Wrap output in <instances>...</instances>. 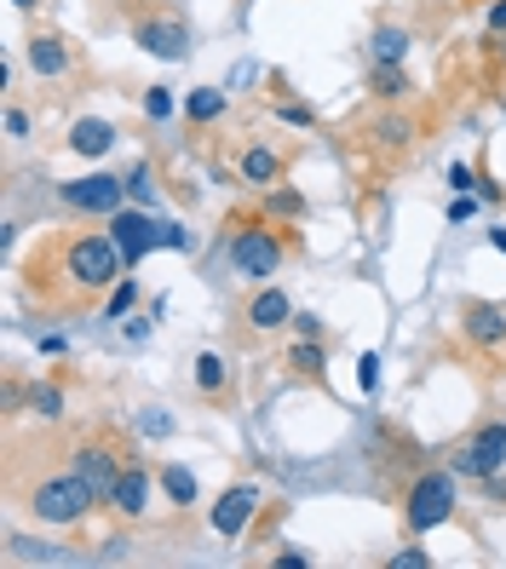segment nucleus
<instances>
[{
  "instance_id": "obj_1",
  "label": "nucleus",
  "mask_w": 506,
  "mask_h": 569,
  "mask_svg": "<svg viewBox=\"0 0 506 569\" xmlns=\"http://www.w3.org/2000/svg\"><path fill=\"white\" fill-rule=\"evenodd\" d=\"M121 277H127V259L110 230H58L23 264V299L58 317H81L105 306Z\"/></svg>"
},
{
  "instance_id": "obj_35",
  "label": "nucleus",
  "mask_w": 506,
  "mask_h": 569,
  "mask_svg": "<svg viewBox=\"0 0 506 569\" xmlns=\"http://www.w3.org/2000/svg\"><path fill=\"white\" fill-rule=\"evenodd\" d=\"M426 563H431V558H426L420 547H409V552H397V558H391V569H426Z\"/></svg>"
},
{
  "instance_id": "obj_29",
  "label": "nucleus",
  "mask_w": 506,
  "mask_h": 569,
  "mask_svg": "<svg viewBox=\"0 0 506 569\" xmlns=\"http://www.w3.org/2000/svg\"><path fill=\"white\" fill-rule=\"evenodd\" d=\"M7 139H29V110L23 104H7Z\"/></svg>"
},
{
  "instance_id": "obj_7",
  "label": "nucleus",
  "mask_w": 506,
  "mask_h": 569,
  "mask_svg": "<svg viewBox=\"0 0 506 569\" xmlns=\"http://www.w3.org/2000/svg\"><path fill=\"white\" fill-rule=\"evenodd\" d=\"M294 322V299L277 288V282H259L242 306H236V322H230V340H242V346H254V340H271L277 328H288Z\"/></svg>"
},
{
  "instance_id": "obj_8",
  "label": "nucleus",
  "mask_w": 506,
  "mask_h": 569,
  "mask_svg": "<svg viewBox=\"0 0 506 569\" xmlns=\"http://www.w3.org/2000/svg\"><path fill=\"white\" fill-rule=\"evenodd\" d=\"M110 237H116V248H121L127 264H139L150 248H190V237H185L179 224H156L145 208H121V213H110Z\"/></svg>"
},
{
  "instance_id": "obj_37",
  "label": "nucleus",
  "mask_w": 506,
  "mask_h": 569,
  "mask_svg": "<svg viewBox=\"0 0 506 569\" xmlns=\"http://www.w3.org/2000/svg\"><path fill=\"white\" fill-rule=\"evenodd\" d=\"M484 495L495 500V507H506V478H500V472H495V478H484Z\"/></svg>"
},
{
  "instance_id": "obj_14",
  "label": "nucleus",
  "mask_w": 506,
  "mask_h": 569,
  "mask_svg": "<svg viewBox=\"0 0 506 569\" xmlns=\"http://www.w3.org/2000/svg\"><path fill=\"white\" fill-rule=\"evenodd\" d=\"M29 70H36L41 81H63L76 70V52H70V41L63 36H52V29H41V36H29Z\"/></svg>"
},
{
  "instance_id": "obj_30",
  "label": "nucleus",
  "mask_w": 506,
  "mask_h": 569,
  "mask_svg": "<svg viewBox=\"0 0 506 569\" xmlns=\"http://www.w3.org/2000/svg\"><path fill=\"white\" fill-rule=\"evenodd\" d=\"M294 333H299V340H323V317H306V311H294Z\"/></svg>"
},
{
  "instance_id": "obj_12",
  "label": "nucleus",
  "mask_w": 506,
  "mask_h": 569,
  "mask_svg": "<svg viewBox=\"0 0 506 569\" xmlns=\"http://www.w3.org/2000/svg\"><path fill=\"white\" fill-rule=\"evenodd\" d=\"M363 139H368V150H380V156H409L420 144V127H415L409 110H380L375 121L363 127Z\"/></svg>"
},
{
  "instance_id": "obj_19",
  "label": "nucleus",
  "mask_w": 506,
  "mask_h": 569,
  "mask_svg": "<svg viewBox=\"0 0 506 569\" xmlns=\"http://www.w3.org/2000/svg\"><path fill=\"white\" fill-rule=\"evenodd\" d=\"M409 29H397V23H380L375 36H368V58L375 63H409Z\"/></svg>"
},
{
  "instance_id": "obj_5",
  "label": "nucleus",
  "mask_w": 506,
  "mask_h": 569,
  "mask_svg": "<svg viewBox=\"0 0 506 569\" xmlns=\"http://www.w3.org/2000/svg\"><path fill=\"white\" fill-rule=\"evenodd\" d=\"M70 460H76V472L98 489V500H110V489L121 478V466L132 460V449H127V438L116 426H98V431H87V438L70 443Z\"/></svg>"
},
{
  "instance_id": "obj_10",
  "label": "nucleus",
  "mask_w": 506,
  "mask_h": 569,
  "mask_svg": "<svg viewBox=\"0 0 506 569\" xmlns=\"http://www.w3.org/2000/svg\"><path fill=\"white\" fill-rule=\"evenodd\" d=\"M132 41H139L150 58H161V63L190 58V29H185L179 12H139L132 18Z\"/></svg>"
},
{
  "instance_id": "obj_32",
  "label": "nucleus",
  "mask_w": 506,
  "mask_h": 569,
  "mask_svg": "<svg viewBox=\"0 0 506 569\" xmlns=\"http://www.w3.org/2000/svg\"><path fill=\"white\" fill-rule=\"evenodd\" d=\"M472 184H478V173H472V167H460V161H455V167H449V190H460V196H466Z\"/></svg>"
},
{
  "instance_id": "obj_13",
  "label": "nucleus",
  "mask_w": 506,
  "mask_h": 569,
  "mask_svg": "<svg viewBox=\"0 0 506 569\" xmlns=\"http://www.w3.org/2000/svg\"><path fill=\"white\" fill-rule=\"evenodd\" d=\"M254 512H259V489H254V483H236V489H225V495L214 500V512H208V518H214V529L225 535V541H236V535L248 529Z\"/></svg>"
},
{
  "instance_id": "obj_6",
  "label": "nucleus",
  "mask_w": 506,
  "mask_h": 569,
  "mask_svg": "<svg viewBox=\"0 0 506 569\" xmlns=\"http://www.w3.org/2000/svg\"><path fill=\"white\" fill-rule=\"evenodd\" d=\"M455 472H444V466H426V472L409 483V495H403V523H409L415 535H431L444 529L455 518Z\"/></svg>"
},
{
  "instance_id": "obj_28",
  "label": "nucleus",
  "mask_w": 506,
  "mask_h": 569,
  "mask_svg": "<svg viewBox=\"0 0 506 569\" xmlns=\"http://www.w3.org/2000/svg\"><path fill=\"white\" fill-rule=\"evenodd\" d=\"M132 306H139V288H132V282H116V293H110V317H121V311H132Z\"/></svg>"
},
{
  "instance_id": "obj_23",
  "label": "nucleus",
  "mask_w": 506,
  "mask_h": 569,
  "mask_svg": "<svg viewBox=\"0 0 506 569\" xmlns=\"http://www.w3.org/2000/svg\"><path fill=\"white\" fill-rule=\"evenodd\" d=\"M161 489H167V500L185 512V507H196V472H185V466H161Z\"/></svg>"
},
{
  "instance_id": "obj_25",
  "label": "nucleus",
  "mask_w": 506,
  "mask_h": 569,
  "mask_svg": "<svg viewBox=\"0 0 506 569\" xmlns=\"http://www.w3.org/2000/svg\"><path fill=\"white\" fill-rule=\"evenodd\" d=\"M23 403H29V415H41V420H58V415H63V391H58L52 380H47V386L36 380V386L23 391Z\"/></svg>"
},
{
  "instance_id": "obj_11",
  "label": "nucleus",
  "mask_w": 506,
  "mask_h": 569,
  "mask_svg": "<svg viewBox=\"0 0 506 569\" xmlns=\"http://www.w3.org/2000/svg\"><path fill=\"white\" fill-rule=\"evenodd\" d=\"M121 196H127L121 173H87V179L63 184V202H70L76 213H121Z\"/></svg>"
},
{
  "instance_id": "obj_18",
  "label": "nucleus",
  "mask_w": 506,
  "mask_h": 569,
  "mask_svg": "<svg viewBox=\"0 0 506 569\" xmlns=\"http://www.w3.org/2000/svg\"><path fill=\"white\" fill-rule=\"evenodd\" d=\"M282 362H288V375H294V380H317V386L328 380L323 340H299V346H288V357H282Z\"/></svg>"
},
{
  "instance_id": "obj_3",
  "label": "nucleus",
  "mask_w": 506,
  "mask_h": 569,
  "mask_svg": "<svg viewBox=\"0 0 506 569\" xmlns=\"http://www.w3.org/2000/svg\"><path fill=\"white\" fill-rule=\"evenodd\" d=\"M299 253V230L277 224L271 213H236L230 219V271L248 282H271Z\"/></svg>"
},
{
  "instance_id": "obj_17",
  "label": "nucleus",
  "mask_w": 506,
  "mask_h": 569,
  "mask_svg": "<svg viewBox=\"0 0 506 569\" xmlns=\"http://www.w3.org/2000/svg\"><path fill=\"white\" fill-rule=\"evenodd\" d=\"M225 110H230L225 87H196V92L185 98V121H190V127H214V121H225Z\"/></svg>"
},
{
  "instance_id": "obj_27",
  "label": "nucleus",
  "mask_w": 506,
  "mask_h": 569,
  "mask_svg": "<svg viewBox=\"0 0 506 569\" xmlns=\"http://www.w3.org/2000/svg\"><path fill=\"white\" fill-rule=\"evenodd\" d=\"M145 116H150V121H167V116H173V92L150 87V92H145Z\"/></svg>"
},
{
  "instance_id": "obj_16",
  "label": "nucleus",
  "mask_w": 506,
  "mask_h": 569,
  "mask_svg": "<svg viewBox=\"0 0 506 569\" xmlns=\"http://www.w3.org/2000/svg\"><path fill=\"white\" fill-rule=\"evenodd\" d=\"M236 179L242 184H259V190H271L288 179V150H271V144H248L242 161H236Z\"/></svg>"
},
{
  "instance_id": "obj_40",
  "label": "nucleus",
  "mask_w": 506,
  "mask_h": 569,
  "mask_svg": "<svg viewBox=\"0 0 506 569\" xmlns=\"http://www.w3.org/2000/svg\"><path fill=\"white\" fill-rule=\"evenodd\" d=\"M500 41H506V36H500Z\"/></svg>"
},
{
  "instance_id": "obj_2",
  "label": "nucleus",
  "mask_w": 506,
  "mask_h": 569,
  "mask_svg": "<svg viewBox=\"0 0 506 569\" xmlns=\"http://www.w3.org/2000/svg\"><path fill=\"white\" fill-rule=\"evenodd\" d=\"M7 489L36 523H58V529L81 523L98 507V489L76 472V460L58 455V449H41L36 472H29V460H7Z\"/></svg>"
},
{
  "instance_id": "obj_36",
  "label": "nucleus",
  "mask_w": 506,
  "mask_h": 569,
  "mask_svg": "<svg viewBox=\"0 0 506 569\" xmlns=\"http://www.w3.org/2000/svg\"><path fill=\"white\" fill-rule=\"evenodd\" d=\"M277 116H282V121H294V127H311V121H317V116H311V110H299V104H282V110H277Z\"/></svg>"
},
{
  "instance_id": "obj_24",
  "label": "nucleus",
  "mask_w": 506,
  "mask_h": 569,
  "mask_svg": "<svg viewBox=\"0 0 506 569\" xmlns=\"http://www.w3.org/2000/svg\"><path fill=\"white\" fill-rule=\"evenodd\" d=\"M265 213L271 219H306V196L288 190V184H271L265 190Z\"/></svg>"
},
{
  "instance_id": "obj_4",
  "label": "nucleus",
  "mask_w": 506,
  "mask_h": 569,
  "mask_svg": "<svg viewBox=\"0 0 506 569\" xmlns=\"http://www.w3.org/2000/svg\"><path fill=\"white\" fill-rule=\"evenodd\" d=\"M455 328H460L466 357H478L489 375H506V306L500 299H460Z\"/></svg>"
},
{
  "instance_id": "obj_38",
  "label": "nucleus",
  "mask_w": 506,
  "mask_h": 569,
  "mask_svg": "<svg viewBox=\"0 0 506 569\" xmlns=\"http://www.w3.org/2000/svg\"><path fill=\"white\" fill-rule=\"evenodd\" d=\"M489 242H495V248H500V253H506V230H500V224H495V230H489Z\"/></svg>"
},
{
  "instance_id": "obj_39",
  "label": "nucleus",
  "mask_w": 506,
  "mask_h": 569,
  "mask_svg": "<svg viewBox=\"0 0 506 569\" xmlns=\"http://www.w3.org/2000/svg\"><path fill=\"white\" fill-rule=\"evenodd\" d=\"M12 7H18V12H29V7H36V0H12Z\"/></svg>"
},
{
  "instance_id": "obj_9",
  "label": "nucleus",
  "mask_w": 506,
  "mask_h": 569,
  "mask_svg": "<svg viewBox=\"0 0 506 569\" xmlns=\"http://www.w3.org/2000/svg\"><path fill=\"white\" fill-rule=\"evenodd\" d=\"M506 466V420H484L472 438H460L455 443V455H449V472L455 478H472V483H484V478H495Z\"/></svg>"
},
{
  "instance_id": "obj_34",
  "label": "nucleus",
  "mask_w": 506,
  "mask_h": 569,
  "mask_svg": "<svg viewBox=\"0 0 506 569\" xmlns=\"http://www.w3.org/2000/svg\"><path fill=\"white\" fill-rule=\"evenodd\" d=\"M375 362H380V357H363V362H357V386H363V391H375V380H380Z\"/></svg>"
},
{
  "instance_id": "obj_15",
  "label": "nucleus",
  "mask_w": 506,
  "mask_h": 569,
  "mask_svg": "<svg viewBox=\"0 0 506 569\" xmlns=\"http://www.w3.org/2000/svg\"><path fill=\"white\" fill-rule=\"evenodd\" d=\"M150 466L145 460H127L121 466V478H116V489H110V507L121 512V518H145V507H150Z\"/></svg>"
},
{
  "instance_id": "obj_22",
  "label": "nucleus",
  "mask_w": 506,
  "mask_h": 569,
  "mask_svg": "<svg viewBox=\"0 0 506 569\" xmlns=\"http://www.w3.org/2000/svg\"><path fill=\"white\" fill-rule=\"evenodd\" d=\"M225 386H230V375H225V357H219V351H201V357H196V391L208 397V403H219Z\"/></svg>"
},
{
  "instance_id": "obj_26",
  "label": "nucleus",
  "mask_w": 506,
  "mask_h": 569,
  "mask_svg": "<svg viewBox=\"0 0 506 569\" xmlns=\"http://www.w3.org/2000/svg\"><path fill=\"white\" fill-rule=\"evenodd\" d=\"M127 179V196H132V202H156V190H150V167L139 161V167H132V173H121Z\"/></svg>"
},
{
  "instance_id": "obj_20",
  "label": "nucleus",
  "mask_w": 506,
  "mask_h": 569,
  "mask_svg": "<svg viewBox=\"0 0 506 569\" xmlns=\"http://www.w3.org/2000/svg\"><path fill=\"white\" fill-rule=\"evenodd\" d=\"M110 144H116V127L98 121V116H87V121L70 127V150H76V156H105Z\"/></svg>"
},
{
  "instance_id": "obj_21",
  "label": "nucleus",
  "mask_w": 506,
  "mask_h": 569,
  "mask_svg": "<svg viewBox=\"0 0 506 569\" xmlns=\"http://www.w3.org/2000/svg\"><path fill=\"white\" fill-rule=\"evenodd\" d=\"M368 92L386 98V104L409 98V63H375V70H368Z\"/></svg>"
},
{
  "instance_id": "obj_31",
  "label": "nucleus",
  "mask_w": 506,
  "mask_h": 569,
  "mask_svg": "<svg viewBox=\"0 0 506 569\" xmlns=\"http://www.w3.org/2000/svg\"><path fill=\"white\" fill-rule=\"evenodd\" d=\"M139 426L150 431V438H167V431H173V415H156L150 409V415H139Z\"/></svg>"
},
{
  "instance_id": "obj_33",
  "label": "nucleus",
  "mask_w": 506,
  "mask_h": 569,
  "mask_svg": "<svg viewBox=\"0 0 506 569\" xmlns=\"http://www.w3.org/2000/svg\"><path fill=\"white\" fill-rule=\"evenodd\" d=\"M484 23H489V36H506V0H489Z\"/></svg>"
}]
</instances>
